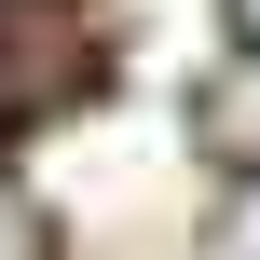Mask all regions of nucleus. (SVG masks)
Wrapping results in <instances>:
<instances>
[{"mask_svg": "<svg viewBox=\"0 0 260 260\" xmlns=\"http://www.w3.org/2000/svg\"><path fill=\"white\" fill-rule=\"evenodd\" d=\"M192 151L233 165V178H260V55H233V69L192 96Z\"/></svg>", "mask_w": 260, "mask_h": 260, "instance_id": "nucleus-1", "label": "nucleus"}, {"mask_svg": "<svg viewBox=\"0 0 260 260\" xmlns=\"http://www.w3.org/2000/svg\"><path fill=\"white\" fill-rule=\"evenodd\" d=\"M233 41H247V55H260V0H233Z\"/></svg>", "mask_w": 260, "mask_h": 260, "instance_id": "nucleus-4", "label": "nucleus"}, {"mask_svg": "<svg viewBox=\"0 0 260 260\" xmlns=\"http://www.w3.org/2000/svg\"><path fill=\"white\" fill-rule=\"evenodd\" d=\"M0 260H55V219L27 206V178L0 165Z\"/></svg>", "mask_w": 260, "mask_h": 260, "instance_id": "nucleus-2", "label": "nucleus"}, {"mask_svg": "<svg viewBox=\"0 0 260 260\" xmlns=\"http://www.w3.org/2000/svg\"><path fill=\"white\" fill-rule=\"evenodd\" d=\"M219 260H260V178L233 192V219H219Z\"/></svg>", "mask_w": 260, "mask_h": 260, "instance_id": "nucleus-3", "label": "nucleus"}]
</instances>
